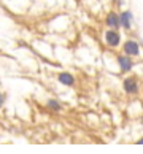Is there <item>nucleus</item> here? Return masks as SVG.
Returning <instances> with one entry per match:
<instances>
[{
	"label": "nucleus",
	"instance_id": "obj_1",
	"mask_svg": "<svg viewBox=\"0 0 143 154\" xmlns=\"http://www.w3.org/2000/svg\"><path fill=\"white\" fill-rule=\"evenodd\" d=\"M105 38H107V43L110 45V46H118V43H119V33L118 32H114V30H108L105 33Z\"/></svg>",
	"mask_w": 143,
	"mask_h": 154
},
{
	"label": "nucleus",
	"instance_id": "obj_2",
	"mask_svg": "<svg viewBox=\"0 0 143 154\" xmlns=\"http://www.w3.org/2000/svg\"><path fill=\"white\" fill-rule=\"evenodd\" d=\"M124 53L127 54V56H137L138 54V45H137L135 42H126L124 45Z\"/></svg>",
	"mask_w": 143,
	"mask_h": 154
},
{
	"label": "nucleus",
	"instance_id": "obj_3",
	"mask_svg": "<svg viewBox=\"0 0 143 154\" xmlns=\"http://www.w3.org/2000/svg\"><path fill=\"white\" fill-rule=\"evenodd\" d=\"M107 24L113 27V29H118L121 26V16H118L116 13H110L107 16Z\"/></svg>",
	"mask_w": 143,
	"mask_h": 154
},
{
	"label": "nucleus",
	"instance_id": "obj_4",
	"mask_svg": "<svg viewBox=\"0 0 143 154\" xmlns=\"http://www.w3.org/2000/svg\"><path fill=\"white\" fill-rule=\"evenodd\" d=\"M124 89H126V92H129V94H135L137 92V81H135V78H126L124 79Z\"/></svg>",
	"mask_w": 143,
	"mask_h": 154
},
{
	"label": "nucleus",
	"instance_id": "obj_5",
	"mask_svg": "<svg viewBox=\"0 0 143 154\" xmlns=\"http://www.w3.org/2000/svg\"><path fill=\"white\" fill-rule=\"evenodd\" d=\"M118 62H119V65H121V70H123V72H129L130 68H132V60H130V57L119 56V57H118Z\"/></svg>",
	"mask_w": 143,
	"mask_h": 154
},
{
	"label": "nucleus",
	"instance_id": "obj_6",
	"mask_svg": "<svg viewBox=\"0 0 143 154\" xmlns=\"http://www.w3.org/2000/svg\"><path fill=\"white\" fill-rule=\"evenodd\" d=\"M130 24H132V14H130L129 11L121 13V26L124 27V29H129Z\"/></svg>",
	"mask_w": 143,
	"mask_h": 154
},
{
	"label": "nucleus",
	"instance_id": "obj_7",
	"mask_svg": "<svg viewBox=\"0 0 143 154\" xmlns=\"http://www.w3.org/2000/svg\"><path fill=\"white\" fill-rule=\"evenodd\" d=\"M59 81L62 84H65V86H72V84H73V76L70 75V73H61V75H59Z\"/></svg>",
	"mask_w": 143,
	"mask_h": 154
},
{
	"label": "nucleus",
	"instance_id": "obj_8",
	"mask_svg": "<svg viewBox=\"0 0 143 154\" xmlns=\"http://www.w3.org/2000/svg\"><path fill=\"white\" fill-rule=\"evenodd\" d=\"M140 145H143V140H140Z\"/></svg>",
	"mask_w": 143,
	"mask_h": 154
},
{
	"label": "nucleus",
	"instance_id": "obj_9",
	"mask_svg": "<svg viewBox=\"0 0 143 154\" xmlns=\"http://www.w3.org/2000/svg\"><path fill=\"white\" fill-rule=\"evenodd\" d=\"M113 2H119V0H113Z\"/></svg>",
	"mask_w": 143,
	"mask_h": 154
}]
</instances>
